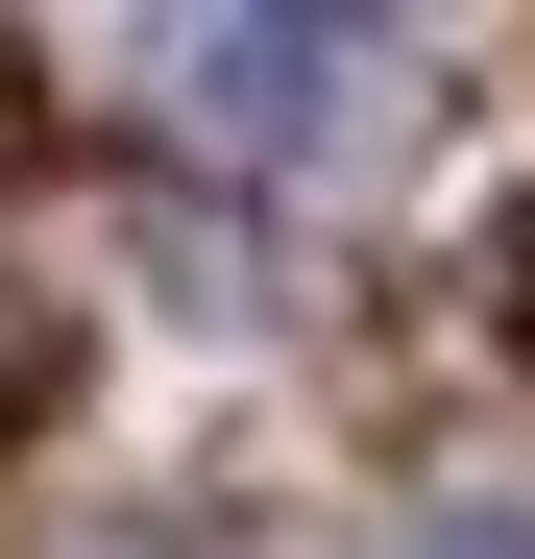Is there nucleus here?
<instances>
[{"label": "nucleus", "mask_w": 535, "mask_h": 559, "mask_svg": "<svg viewBox=\"0 0 535 559\" xmlns=\"http://www.w3.org/2000/svg\"><path fill=\"white\" fill-rule=\"evenodd\" d=\"M170 122L219 170H366L414 122V25L390 0H195L170 25Z\"/></svg>", "instance_id": "f257e3e1"}, {"label": "nucleus", "mask_w": 535, "mask_h": 559, "mask_svg": "<svg viewBox=\"0 0 535 559\" xmlns=\"http://www.w3.org/2000/svg\"><path fill=\"white\" fill-rule=\"evenodd\" d=\"M414 559H535V487H463V511H414Z\"/></svg>", "instance_id": "f03ea898"}, {"label": "nucleus", "mask_w": 535, "mask_h": 559, "mask_svg": "<svg viewBox=\"0 0 535 559\" xmlns=\"http://www.w3.org/2000/svg\"><path fill=\"white\" fill-rule=\"evenodd\" d=\"M122 559H195V535H122Z\"/></svg>", "instance_id": "7ed1b4c3"}]
</instances>
